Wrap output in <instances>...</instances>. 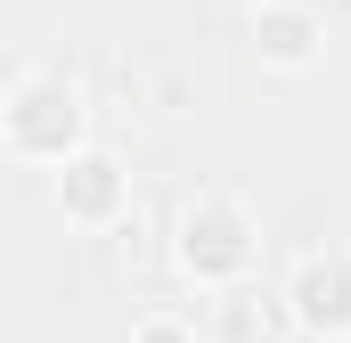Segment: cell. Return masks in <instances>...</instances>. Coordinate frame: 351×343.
<instances>
[{"label":"cell","mask_w":351,"mask_h":343,"mask_svg":"<svg viewBox=\"0 0 351 343\" xmlns=\"http://www.w3.org/2000/svg\"><path fill=\"white\" fill-rule=\"evenodd\" d=\"M0 131H8L16 156H33V164H66L74 139H82V98H74V82H58V74L16 82L8 106H0Z\"/></svg>","instance_id":"obj_1"},{"label":"cell","mask_w":351,"mask_h":343,"mask_svg":"<svg viewBox=\"0 0 351 343\" xmlns=\"http://www.w3.org/2000/svg\"><path fill=\"white\" fill-rule=\"evenodd\" d=\"M172 254H180V270H188L196 286H229V278H245V270H254V221H245V204H229V196L188 204Z\"/></svg>","instance_id":"obj_2"},{"label":"cell","mask_w":351,"mask_h":343,"mask_svg":"<svg viewBox=\"0 0 351 343\" xmlns=\"http://www.w3.org/2000/svg\"><path fill=\"white\" fill-rule=\"evenodd\" d=\"M286 311H294V327H311V335H343L351 327V254H302L294 261V278H286Z\"/></svg>","instance_id":"obj_3"},{"label":"cell","mask_w":351,"mask_h":343,"mask_svg":"<svg viewBox=\"0 0 351 343\" xmlns=\"http://www.w3.org/2000/svg\"><path fill=\"white\" fill-rule=\"evenodd\" d=\"M123 196H131V180H123V164H114L106 147H74V156H66V172H58V204H66V221L106 229V221L123 213Z\"/></svg>","instance_id":"obj_4"},{"label":"cell","mask_w":351,"mask_h":343,"mask_svg":"<svg viewBox=\"0 0 351 343\" xmlns=\"http://www.w3.org/2000/svg\"><path fill=\"white\" fill-rule=\"evenodd\" d=\"M319 41H327V25H319L311 0H262L254 8V49H262L269 66H311Z\"/></svg>","instance_id":"obj_5"},{"label":"cell","mask_w":351,"mask_h":343,"mask_svg":"<svg viewBox=\"0 0 351 343\" xmlns=\"http://www.w3.org/2000/svg\"><path fill=\"white\" fill-rule=\"evenodd\" d=\"M131 343H196V327H188V319H139Z\"/></svg>","instance_id":"obj_6"}]
</instances>
